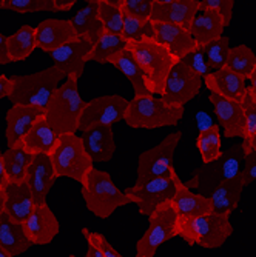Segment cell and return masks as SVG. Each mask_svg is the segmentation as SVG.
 I'll use <instances>...</instances> for the list:
<instances>
[{
  "mask_svg": "<svg viewBox=\"0 0 256 257\" xmlns=\"http://www.w3.org/2000/svg\"><path fill=\"white\" fill-rule=\"evenodd\" d=\"M127 50L133 54L137 65L141 66L147 91L151 96H160L172 69L181 60L175 57L167 46L159 43L154 37H147L139 42H128Z\"/></svg>",
  "mask_w": 256,
  "mask_h": 257,
  "instance_id": "6da1fadb",
  "label": "cell"
},
{
  "mask_svg": "<svg viewBox=\"0 0 256 257\" xmlns=\"http://www.w3.org/2000/svg\"><path fill=\"white\" fill-rule=\"evenodd\" d=\"M77 82V77L68 76L45 109L46 122L59 136L76 134L79 130L80 115L87 102L80 96Z\"/></svg>",
  "mask_w": 256,
  "mask_h": 257,
  "instance_id": "7a4b0ae2",
  "label": "cell"
},
{
  "mask_svg": "<svg viewBox=\"0 0 256 257\" xmlns=\"http://www.w3.org/2000/svg\"><path fill=\"white\" fill-rule=\"evenodd\" d=\"M244 159L245 153L242 150V145H231L227 151H222L221 157L215 162L202 163L199 168H196L185 186L192 191L195 190L196 194L210 197L221 183L241 174Z\"/></svg>",
  "mask_w": 256,
  "mask_h": 257,
  "instance_id": "3957f363",
  "label": "cell"
},
{
  "mask_svg": "<svg viewBox=\"0 0 256 257\" xmlns=\"http://www.w3.org/2000/svg\"><path fill=\"white\" fill-rule=\"evenodd\" d=\"M63 79L66 76L54 65L28 76H13V91L8 99L13 105L46 109Z\"/></svg>",
  "mask_w": 256,
  "mask_h": 257,
  "instance_id": "277c9868",
  "label": "cell"
},
{
  "mask_svg": "<svg viewBox=\"0 0 256 257\" xmlns=\"http://www.w3.org/2000/svg\"><path fill=\"white\" fill-rule=\"evenodd\" d=\"M185 108H175L167 105L160 97L151 94L134 96L125 111V123L133 130H156L164 126H175L184 117Z\"/></svg>",
  "mask_w": 256,
  "mask_h": 257,
  "instance_id": "5b68a950",
  "label": "cell"
},
{
  "mask_svg": "<svg viewBox=\"0 0 256 257\" xmlns=\"http://www.w3.org/2000/svg\"><path fill=\"white\" fill-rule=\"evenodd\" d=\"M80 194L88 211L99 219H108L116 209L131 203L128 196L121 191L107 171L93 168L80 186Z\"/></svg>",
  "mask_w": 256,
  "mask_h": 257,
  "instance_id": "8992f818",
  "label": "cell"
},
{
  "mask_svg": "<svg viewBox=\"0 0 256 257\" xmlns=\"http://www.w3.org/2000/svg\"><path fill=\"white\" fill-rule=\"evenodd\" d=\"M233 234L230 217L224 214H207L195 219L178 217V236L189 245H199L204 249L221 248Z\"/></svg>",
  "mask_w": 256,
  "mask_h": 257,
  "instance_id": "52a82bcc",
  "label": "cell"
},
{
  "mask_svg": "<svg viewBox=\"0 0 256 257\" xmlns=\"http://www.w3.org/2000/svg\"><path fill=\"white\" fill-rule=\"evenodd\" d=\"M50 160L57 177L73 179L80 186L95 168V162L87 154L82 139L76 134L60 136L56 150L50 154Z\"/></svg>",
  "mask_w": 256,
  "mask_h": 257,
  "instance_id": "ba28073f",
  "label": "cell"
},
{
  "mask_svg": "<svg viewBox=\"0 0 256 257\" xmlns=\"http://www.w3.org/2000/svg\"><path fill=\"white\" fill-rule=\"evenodd\" d=\"M148 220L147 231L136 243L134 257H154L157 249L165 242L178 237V214L172 202L159 205Z\"/></svg>",
  "mask_w": 256,
  "mask_h": 257,
  "instance_id": "9c48e42d",
  "label": "cell"
},
{
  "mask_svg": "<svg viewBox=\"0 0 256 257\" xmlns=\"http://www.w3.org/2000/svg\"><path fill=\"white\" fill-rule=\"evenodd\" d=\"M182 137L181 131L170 133L160 144L139 154L137 159V177L134 186H142L157 177H168L173 165L175 151Z\"/></svg>",
  "mask_w": 256,
  "mask_h": 257,
  "instance_id": "30bf717a",
  "label": "cell"
},
{
  "mask_svg": "<svg viewBox=\"0 0 256 257\" xmlns=\"http://www.w3.org/2000/svg\"><path fill=\"white\" fill-rule=\"evenodd\" d=\"M202 83L204 82L199 74H196L187 65L179 62L172 69L160 99L170 106L185 108V105L201 92Z\"/></svg>",
  "mask_w": 256,
  "mask_h": 257,
  "instance_id": "8fae6325",
  "label": "cell"
},
{
  "mask_svg": "<svg viewBox=\"0 0 256 257\" xmlns=\"http://www.w3.org/2000/svg\"><path fill=\"white\" fill-rule=\"evenodd\" d=\"M128 106V100L122 96L113 94V96H101L90 102H87L80 122L79 130L83 133L93 126H111L124 120L125 111Z\"/></svg>",
  "mask_w": 256,
  "mask_h": 257,
  "instance_id": "7c38bea8",
  "label": "cell"
},
{
  "mask_svg": "<svg viewBox=\"0 0 256 257\" xmlns=\"http://www.w3.org/2000/svg\"><path fill=\"white\" fill-rule=\"evenodd\" d=\"M176 188L173 179L168 177H157L153 179L150 182H147L142 186H131L125 191V194L128 196V199L131 200V203L137 205L139 213L142 216L150 217L154 209L165 203V202H172L175 197Z\"/></svg>",
  "mask_w": 256,
  "mask_h": 257,
  "instance_id": "4fadbf2b",
  "label": "cell"
},
{
  "mask_svg": "<svg viewBox=\"0 0 256 257\" xmlns=\"http://www.w3.org/2000/svg\"><path fill=\"white\" fill-rule=\"evenodd\" d=\"M198 13L199 0H153L150 22L170 23L190 31Z\"/></svg>",
  "mask_w": 256,
  "mask_h": 257,
  "instance_id": "5bb4252c",
  "label": "cell"
},
{
  "mask_svg": "<svg viewBox=\"0 0 256 257\" xmlns=\"http://www.w3.org/2000/svg\"><path fill=\"white\" fill-rule=\"evenodd\" d=\"M170 177L173 179L175 188H176L172 205L179 219H195V217H201V216H207L213 213L210 197L196 194L195 191L189 190L187 186H185V183L178 177L175 167L170 170Z\"/></svg>",
  "mask_w": 256,
  "mask_h": 257,
  "instance_id": "9a60e30c",
  "label": "cell"
},
{
  "mask_svg": "<svg viewBox=\"0 0 256 257\" xmlns=\"http://www.w3.org/2000/svg\"><path fill=\"white\" fill-rule=\"evenodd\" d=\"M76 39H79V36L73 27L71 20L46 19L42 20L36 28L37 48L48 54Z\"/></svg>",
  "mask_w": 256,
  "mask_h": 257,
  "instance_id": "2e32d148",
  "label": "cell"
},
{
  "mask_svg": "<svg viewBox=\"0 0 256 257\" xmlns=\"http://www.w3.org/2000/svg\"><path fill=\"white\" fill-rule=\"evenodd\" d=\"M28 240L33 245H48L59 234L60 225L50 206L43 203L36 206L31 216L22 223Z\"/></svg>",
  "mask_w": 256,
  "mask_h": 257,
  "instance_id": "e0dca14e",
  "label": "cell"
},
{
  "mask_svg": "<svg viewBox=\"0 0 256 257\" xmlns=\"http://www.w3.org/2000/svg\"><path fill=\"white\" fill-rule=\"evenodd\" d=\"M57 176L51 165L50 156L45 154L33 156V160L27 170L25 182L28 185V188L31 190L36 206L46 203V196H48L50 190L53 188Z\"/></svg>",
  "mask_w": 256,
  "mask_h": 257,
  "instance_id": "ac0fdd59",
  "label": "cell"
},
{
  "mask_svg": "<svg viewBox=\"0 0 256 257\" xmlns=\"http://www.w3.org/2000/svg\"><path fill=\"white\" fill-rule=\"evenodd\" d=\"M91 48H93L91 43L79 37L73 42L60 46V48L54 50L53 53H50V56L54 60V66L60 69L66 77L74 76L80 79L85 71L87 57Z\"/></svg>",
  "mask_w": 256,
  "mask_h": 257,
  "instance_id": "d6986e66",
  "label": "cell"
},
{
  "mask_svg": "<svg viewBox=\"0 0 256 257\" xmlns=\"http://www.w3.org/2000/svg\"><path fill=\"white\" fill-rule=\"evenodd\" d=\"M208 100L213 105L215 115L219 126H222L224 130V136L227 139H242L245 131V117L241 102L225 99L218 94H212V92L208 96Z\"/></svg>",
  "mask_w": 256,
  "mask_h": 257,
  "instance_id": "ffe728a7",
  "label": "cell"
},
{
  "mask_svg": "<svg viewBox=\"0 0 256 257\" xmlns=\"http://www.w3.org/2000/svg\"><path fill=\"white\" fill-rule=\"evenodd\" d=\"M45 117V109L36 108V106H23V105H13L5 115L7 120V145L8 148H13L19 142H22L30 130L34 126V123Z\"/></svg>",
  "mask_w": 256,
  "mask_h": 257,
  "instance_id": "44dd1931",
  "label": "cell"
},
{
  "mask_svg": "<svg viewBox=\"0 0 256 257\" xmlns=\"http://www.w3.org/2000/svg\"><path fill=\"white\" fill-rule=\"evenodd\" d=\"M151 27H153L154 39L164 46H167L170 53L179 60L199 50L198 43L195 42L189 30L162 22H151Z\"/></svg>",
  "mask_w": 256,
  "mask_h": 257,
  "instance_id": "7402d4cb",
  "label": "cell"
},
{
  "mask_svg": "<svg viewBox=\"0 0 256 257\" xmlns=\"http://www.w3.org/2000/svg\"><path fill=\"white\" fill-rule=\"evenodd\" d=\"M204 86L212 92L225 99H231L241 102L247 92L245 79L235 71H231L230 68L224 66L219 71L210 73L202 79Z\"/></svg>",
  "mask_w": 256,
  "mask_h": 257,
  "instance_id": "603a6c76",
  "label": "cell"
},
{
  "mask_svg": "<svg viewBox=\"0 0 256 257\" xmlns=\"http://www.w3.org/2000/svg\"><path fill=\"white\" fill-rule=\"evenodd\" d=\"M82 145L93 162H110L116 151L111 126H93L82 133Z\"/></svg>",
  "mask_w": 256,
  "mask_h": 257,
  "instance_id": "cb8c5ba5",
  "label": "cell"
},
{
  "mask_svg": "<svg viewBox=\"0 0 256 257\" xmlns=\"http://www.w3.org/2000/svg\"><path fill=\"white\" fill-rule=\"evenodd\" d=\"M4 194H5V213L14 220L23 223L31 216V213L36 208L31 190L28 188L27 182L19 185L10 183L5 188Z\"/></svg>",
  "mask_w": 256,
  "mask_h": 257,
  "instance_id": "d4e9b609",
  "label": "cell"
},
{
  "mask_svg": "<svg viewBox=\"0 0 256 257\" xmlns=\"http://www.w3.org/2000/svg\"><path fill=\"white\" fill-rule=\"evenodd\" d=\"M71 23L80 39L95 45L104 34V27L99 19V0H87L85 5L73 16Z\"/></svg>",
  "mask_w": 256,
  "mask_h": 257,
  "instance_id": "484cf974",
  "label": "cell"
},
{
  "mask_svg": "<svg viewBox=\"0 0 256 257\" xmlns=\"http://www.w3.org/2000/svg\"><path fill=\"white\" fill-rule=\"evenodd\" d=\"M59 137L60 136L48 125L46 119L42 117L34 123L30 133L23 137L22 145L31 156H39V154L50 156L59 144Z\"/></svg>",
  "mask_w": 256,
  "mask_h": 257,
  "instance_id": "4316f807",
  "label": "cell"
},
{
  "mask_svg": "<svg viewBox=\"0 0 256 257\" xmlns=\"http://www.w3.org/2000/svg\"><path fill=\"white\" fill-rule=\"evenodd\" d=\"M0 246L11 257L20 255L33 246L25 234L23 225L10 217L5 211L0 214Z\"/></svg>",
  "mask_w": 256,
  "mask_h": 257,
  "instance_id": "83f0119b",
  "label": "cell"
},
{
  "mask_svg": "<svg viewBox=\"0 0 256 257\" xmlns=\"http://www.w3.org/2000/svg\"><path fill=\"white\" fill-rule=\"evenodd\" d=\"M244 188H245V186H244L241 174H238L236 177L221 183L210 196L213 213L224 214V216L230 217V214L233 213L235 209L238 208V205H239Z\"/></svg>",
  "mask_w": 256,
  "mask_h": 257,
  "instance_id": "f1b7e54d",
  "label": "cell"
},
{
  "mask_svg": "<svg viewBox=\"0 0 256 257\" xmlns=\"http://www.w3.org/2000/svg\"><path fill=\"white\" fill-rule=\"evenodd\" d=\"M224 30H225L224 20L218 13L199 11L192 22L190 34L201 48V46H204L207 43L221 39Z\"/></svg>",
  "mask_w": 256,
  "mask_h": 257,
  "instance_id": "f546056e",
  "label": "cell"
},
{
  "mask_svg": "<svg viewBox=\"0 0 256 257\" xmlns=\"http://www.w3.org/2000/svg\"><path fill=\"white\" fill-rule=\"evenodd\" d=\"M7 46H8V56L11 62L25 60L37 48L36 28L30 25H22L14 34L8 36Z\"/></svg>",
  "mask_w": 256,
  "mask_h": 257,
  "instance_id": "4dcf8cb0",
  "label": "cell"
},
{
  "mask_svg": "<svg viewBox=\"0 0 256 257\" xmlns=\"http://www.w3.org/2000/svg\"><path fill=\"white\" fill-rule=\"evenodd\" d=\"M110 65H113L116 69L119 71L130 80L133 89H134V96H147L150 92L145 88V82H144V74L141 71V66L137 65L136 59L133 57V54L128 50H124L122 53L113 56L108 60Z\"/></svg>",
  "mask_w": 256,
  "mask_h": 257,
  "instance_id": "1f68e13d",
  "label": "cell"
},
{
  "mask_svg": "<svg viewBox=\"0 0 256 257\" xmlns=\"http://www.w3.org/2000/svg\"><path fill=\"white\" fill-rule=\"evenodd\" d=\"M2 157H4V165H5V171H7L10 183L19 185L25 182L27 170L33 160V156L25 151L22 142L4 151Z\"/></svg>",
  "mask_w": 256,
  "mask_h": 257,
  "instance_id": "d6a6232c",
  "label": "cell"
},
{
  "mask_svg": "<svg viewBox=\"0 0 256 257\" xmlns=\"http://www.w3.org/2000/svg\"><path fill=\"white\" fill-rule=\"evenodd\" d=\"M127 50V42L124 40L122 36H116L105 33L99 37V40L93 45V48L87 57V62H98V63H108V60Z\"/></svg>",
  "mask_w": 256,
  "mask_h": 257,
  "instance_id": "836d02e7",
  "label": "cell"
},
{
  "mask_svg": "<svg viewBox=\"0 0 256 257\" xmlns=\"http://www.w3.org/2000/svg\"><path fill=\"white\" fill-rule=\"evenodd\" d=\"M221 131L219 125H212L201 130L196 139V148L202 157V163H210L221 157Z\"/></svg>",
  "mask_w": 256,
  "mask_h": 257,
  "instance_id": "e575fe53",
  "label": "cell"
},
{
  "mask_svg": "<svg viewBox=\"0 0 256 257\" xmlns=\"http://www.w3.org/2000/svg\"><path fill=\"white\" fill-rule=\"evenodd\" d=\"M99 19L105 33L122 36L124 14L121 11V0H99Z\"/></svg>",
  "mask_w": 256,
  "mask_h": 257,
  "instance_id": "d590c367",
  "label": "cell"
},
{
  "mask_svg": "<svg viewBox=\"0 0 256 257\" xmlns=\"http://www.w3.org/2000/svg\"><path fill=\"white\" fill-rule=\"evenodd\" d=\"M227 68L236 74L242 76L245 80L251 76L253 69L256 66V56L254 53L248 48L247 45H238L230 48L228 57H227Z\"/></svg>",
  "mask_w": 256,
  "mask_h": 257,
  "instance_id": "8d00e7d4",
  "label": "cell"
},
{
  "mask_svg": "<svg viewBox=\"0 0 256 257\" xmlns=\"http://www.w3.org/2000/svg\"><path fill=\"white\" fill-rule=\"evenodd\" d=\"M228 43H230V39L227 36H222L221 39L207 43L199 48L212 73L219 71V69H222L227 65V57H228V51H230Z\"/></svg>",
  "mask_w": 256,
  "mask_h": 257,
  "instance_id": "74e56055",
  "label": "cell"
},
{
  "mask_svg": "<svg viewBox=\"0 0 256 257\" xmlns=\"http://www.w3.org/2000/svg\"><path fill=\"white\" fill-rule=\"evenodd\" d=\"M0 10L25 13H56L54 0H0Z\"/></svg>",
  "mask_w": 256,
  "mask_h": 257,
  "instance_id": "f35d334b",
  "label": "cell"
},
{
  "mask_svg": "<svg viewBox=\"0 0 256 257\" xmlns=\"http://www.w3.org/2000/svg\"><path fill=\"white\" fill-rule=\"evenodd\" d=\"M124 40L128 42H139L147 37H154L151 22L137 20L128 16H124V30H122Z\"/></svg>",
  "mask_w": 256,
  "mask_h": 257,
  "instance_id": "ab89813d",
  "label": "cell"
},
{
  "mask_svg": "<svg viewBox=\"0 0 256 257\" xmlns=\"http://www.w3.org/2000/svg\"><path fill=\"white\" fill-rule=\"evenodd\" d=\"M242 109H244V117H245V131H244V137H242V150L244 153H250L248 150V144L251 137L256 133V102L250 97L248 92H245L244 99L241 100Z\"/></svg>",
  "mask_w": 256,
  "mask_h": 257,
  "instance_id": "60d3db41",
  "label": "cell"
},
{
  "mask_svg": "<svg viewBox=\"0 0 256 257\" xmlns=\"http://www.w3.org/2000/svg\"><path fill=\"white\" fill-rule=\"evenodd\" d=\"M153 0H121V11L124 16L150 22Z\"/></svg>",
  "mask_w": 256,
  "mask_h": 257,
  "instance_id": "b9f144b4",
  "label": "cell"
},
{
  "mask_svg": "<svg viewBox=\"0 0 256 257\" xmlns=\"http://www.w3.org/2000/svg\"><path fill=\"white\" fill-rule=\"evenodd\" d=\"M233 8H235L233 0H199V11L218 13L224 20L225 28L231 23V19H233Z\"/></svg>",
  "mask_w": 256,
  "mask_h": 257,
  "instance_id": "7bdbcfd3",
  "label": "cell"
},
{
  "mask_svg": "<svg viewBox=\"0 0 256 257\" xmlns=\"http://www.w3.org/2000/svg\"><path fill=\"white\" fill-rule=\"evenodd\" d=\"M181 62H182L184 65H187L189 68H192L193 71H195L196 74H199L202 79L212 73V71H210V68H208V63H207V60H205V57H204V54H202L201 50H196L195 53H192V54H189V56H185Z\"/></svg>",
  "mask_w": 256,
  "mask_h": 257,
  "instance_id": "ee69618b",
  "label": "cell"
},
{
  "mask_svg": "<svg viewBox=\"0 0 256 257\" xmlns=\"http://www.w3.org/2000/svg\"><path fill=\"white\" fill-rule=\"evenodd\" d=\"M241 177H242L244 186H247V185H250L251 182L256 180V151L251 150L250 153L245 154Z\"/></svg>",
  "mask_w": 256,
  "mask_h": 257,
  "instance_id": "f6af8a7d",
  "label": "cell"
},
{
  "mask_svg": "<svg viewBox=\"0 0 256 257\" xmlns=\"http://www.w3.org/2000/svg\"><path fill=\"white\" fill-rule=\"evenodd\" d=\"M90 236L91 239L96 242V245L99 246V249L102 251L104 257H124L119 251H116L111 243L107 240V237L104 234H101V232H95V231H90Z\"/></svg>",
  "mask_w": 256,
  "mask_h": 257,
  "instance_id": "bcb514c9",
  "label": "cell"
},
{
  "mask_svg": "<svg viewBox=\"0 0 256 257\" xmlns=\"http://www.w3.org/2000/svg\"><path fill=\"white\" fill-rule=\"evenodd\" d=\"M82 234H83V237L87 239V243H88L87 257H104V254H102V251L99 249V246L96 245V242L91 239V236H90V229H88V228H82Z\"/></svg>",
  "mask_w": 256,
  "mask_h": 257,
  "instance_id": "7dc6e473",
  "label": "cell"
},
{
  "mask_svg": "<svg viewBox=\"0 0 256 257\" xmlns=\"http://www.w3.org/2000/svg\"><path fill=\"white\" fill-rule=\"evenodd\" d=\"M13 91V82H11V77H7L4 74H0V100L2 99H8L10 94Z\"/></svg>",
  "mask_w": 256,
  "mask_h": 257,
  "instance_id": "c3c4849f",
  "label": "cell"
},
{
  "mask_svg": "<svg viewBox=\"0 0 256 257\" xmlns=\"http://www.w3.org/2000/svg\"><path fill=\"white\" fill-rule=\"evenodd\" d=\"M7 36L0 33V65H8L11 63L10 56H8V46H7Z\"/></svg>",
  "mask_w": 256,
  "mask_h": 257,
  "instance_id": "681fc988",
  "label": "cell"
},
{
  "mask_svg": "<svg viewBox=\"0 0 256 257\" xmlns=\"http://www.w3.org/2000/svg\"><path fill=\"white\" fill-rule=\"evenodd\" d=\"M10 185L7 171H5V165H4V157H2V151H0V193H4L5 188Z\"/></svg>",
  "mask_w": 256,
  "mask_h": 257,
  "instance_id": "f907efd6",
  "label": "cell"
},
{
  "mask_svg": "<svg viewBox=\"0 0 256 257\" xmlns=\"http://www.w3.org/2000/svg\"><path fill=\"white\" fill-rule=\"evenodd\" d=\"M76 5V0H54V7H56V13H63V11H69Z\"/></svg>",
  "mask_w": 256,
  "mask_h": 257,
  "instance_id": "816d5d0a",
  "label": "cell"
},
{
  "mask_svg": "<svg viewBox=\"0 0 256 257\" xmlns=\"http://www.w3.org/2000/svg\"><path fill=\"white\" fill-rule=\"evenodd\" d=\"M248 80H250V85L247 86V92L250 94V97L256 102V66H254V69H253L251 76L248 77Z\"/></svg>",
  "mask_w": 256,
  "mask_h": 257,
  "instance_id": "f5cc1de1",
  "label": "cell"
},
{
  "mask_svg": "<svg viewBox=\"0 0 256 257\" xmlns=\"http://www.w3.org/2000/svg\"><path fill=\"white\" fill-rule=\"evenodd\" d=\"M5 211V194L0 193V214Z\"/></svg>",
  "mask_w": 256,
  "mask_h": 257,
  "instance_id": "db71d44e",
  "label": "cell"
},
{
  "mask_svg": "<svg viewBox=\"0 0 256 257\" xmlns=\"http://www.w3.org/2000/svg\"><path fill=\"white\" fill-rule=\"evenodd\" d=\"M248 150L251 151H256V133H254V136L251 137V140H250V144H248Z\"/></svg>",
  "mask_w": 256,
  "mask_h": 257,
  "instance_id": "11a10c76",
  "label": "cell"
},
{
  "mask_svg": "<svg viewBox=\"0 0 256 257\" xmlns=\"http://www.w3.org/2000/svg\"><path fill=\"white\" fill-rule=\"evenodd\" d=\"M0 257H11V255H10V254H8L2 246H0Z\"/></svg>",
  "mask_w": 256,
  "mask_h": 257,
  "instance_id": "9f6ffc18",
  "label": "cell"
},
{
  "mask_svg": "<svg viewBox=\"0 0 256 257\" xmlns=\"http://www.w3.org/2000/svg\"><path fill=\"white\" fill-rule=\"evenodd\" d=\"M68 257H76V255H73V254H71V255H68Z\"/></svg>",
  "mask_w": 256,
  "mask_h": 257,
  "instance_id": "6f0895ef",
  "label": "cell"
}]
</instances>
